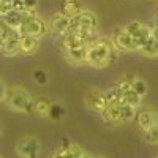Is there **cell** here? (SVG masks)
Segmentation results:
<instances>
[{
	"instance_id": "4316f807",
	"label": "cell",
	"mask_w": 158,
	"mask_h": 158,
	"mask_svg": "<svg viewBox=\"0 0 158 158\" xmlns=\"http://www.w3.org/2000/svg\"><path fill=\"white\" fill-rule=\"evenodd\" d=\"M25 2V8L27 10H36L38 6V0H24Z\"/></svg>"
},
{
	"instance_id": "d4e9b609",
	"label": "cell",
	"mask_w": 158,
	"mask_h": 158,
	"mask_svg": "<svg viewBox=\"0 0 158 158\" xmlns=\"http://www.w3.org/2000/svg\"><path fill=\"white\" fill-rule=\"evenodd\" d=\"M13 10V0H0V15L5 16Z\"/></svg>"
},
{
	"instance_id": "8992f818",
	"label": "cell",
	"mask_w": 158,
	"mask_h": 158,
	"mask_svg": "<svg viewBox=\"0 0 158 158\" xmlns=\"http://www.w3.org/2000/svg\"><path fill=\"white\" fill-rule=\"evenodd\" d=\"M16 153L21 158H38L40 155V141L35 136H24L16 142Z\"/></svg>"
},
{
	"instance_id": "2e32d148",
	"label": "cell",
	"mask_w": 158,
	"mask_h": 158,
	"mask_svg": "<svg viewBox=\"0 0 158 158\" xmlns=\"http://www.w3.org/2000/svg\"><path fill=\"white\" fill-rule=\"evenodd\" d=\"M3 19H5V22L10 25L11 29H18L19 30V27L22 25V21H24V15L21 11L11 10L10 13H6V15L3 16Z\"/></svg>"
},
{
	"instance_id": "3957f363",
	"label": "cell",
	"mask_w": 158,
	"mask_h": 158,
	"mask_svg": "<svg viewBox=\"0 0 158 158\" xmlns=\"http://www.w3.org/2000/svg\"><path fill=\"white\" fill-rule=\"evenodd\" d=\"M6 103L8 106L16 111V112H30L32 108V98L29 95V92L22 87H13L8 89L6 92Z\"/></svg>"
},
{
	"instance_id": "7402d4cb",
	"label": "cell",
	"mask_w": 158,
	"mask_h": 158,
	"mask_svg": "<svg viewBox=\"0 0 158 158\" xmlns=\"http://www.w3.org/2000/svg\"><path fill=\"white\" fill-rule=\"evenodd\" d=\"M104 94V98H106V103H120L122 101V95H120V90H118L117 85L108 89V90H104L103 92Z\"/></svg>"
},
{
	"instance_id": "8fae6325",
	"label": "cell",
	"mask_w": 158,
	"mask_h": 158,
	"mask_svg": "<svg viewBox=\"0 0 158 158\" xmlns=\"http://www.w3.org/2000/svg\"><path fill=\"white\" fill-rule=\"evenodd\" d=\"M122 103V101H120ZM120 103H109L104 112L101 114L104 122L109 123V125H118V123H123L122 122V108H120Z\"/></svg>"
},
{
	"instance_id": "83f0119b",
	"label": "cell",
	"mask_w": 158,
	"mask_h": 158,
	"mask_svg": "<svg viewBox=\"0 0 158 158\" xmlns=\"http://www.w3.org/2000/svg\"><path fill=\"white\" fill-rule=\"evenodd\" d=\"M6 92H8V89H6V85L0 81V101H3L5 98H6Z\"/></svg>"
},
{
	"instance_id": "1f68e13d",
	"label": "cell",
	"mask_w": 158,
	"mask_h": 158,
	"mask_svg": "<svg viewBox=\"0 0 158 158\" xmlns=\"http://www.w3.org/2000/svg\"><path fill=\"white\" fill-rule=\"evenodd\" d=\"M95 158H103V156H95Z\"/></svg>"
},
{
	"instance_id": "277c9868",
	"label": "cell",
	"mask_w": 158,
	"mask_h": 158,
	"mask_svg": "<svg viewBox=\"0 0 158 158\" xmlns=\"http://www.w3.org/2000/svg\"><path fill=\"white\" fill-rule=\"evenodd\" d=\"M125 29H127V32H128L131 36H133L135 43H136V46H138V51H139L144 44H146V43L149 41V38L152 36V29L149 27V25L139 22V21H131V22H128V24L125 25Z\"/></svg>"
},
{
	"instance_id": "7c38bea8",
	"label": "cell",
	"mask_w": 158,
	"mask_h": 158,
	"mask_svg": "<svg viewBox=\"0 0 158 158\" xmlns=\"http://www.w3.org/2000/svg\"><path fill=\"white\" fill-rule=\"evenodd\" d=\"M40 46V38L32 36V35H21V41H19V52L25 56H32L36 52Z\"/></svg>"
},
{
	"instance_id": "44dd1931",
	"label": "cell",
	"mask_w": 158,
	"mask_h": 158,
	"mask_svg": "<svg viewBox=\"0 0 158 158\" xmlns=\"http://www.w3.org/2000/svg\"><path fill=\"white\" fill-rule=\"evenodd\" d=\"M131 87H133V90L136 92V94L141 97V98H144L147 95V84H146V81L144 79H141V77H133L131 79Z\"/></svg>"
},
{
	"instance_id": "484cf974",
	"label": "cell",
	"mask_w": 158,
	"mask_h": 158,
	"mask_svg": "<svg viewBox=\"0 0 158 158\" xmlns=\"http://www.w3.org/2000/svg\"><path fill=\"white\" fill-rule=\"evenodd\" d=\"M13 10L24 13L25 10H27V8H25V2H24V0H13Z\"/></svg>"
},
{
	"instance_id": "7a4b0ae2",
	"label": "cell",
	"mask_w": 158,
	"mask_h": 158,
	"mask_svg": "<svg viewBox=\"0 0 158 158\" xmlns=\"http://www.w3.org/2000/svg\"><path fill=\"white\" fill-rule=\"evenodd\" d=\"M22 15H24V21L19 27L21 35H32L36 38H43L48 33L49 25L41 18H38L35 10H25Z\"/></svg>"
},
{
	"instance_id": "4fadbf2b",
	"label": "cell",
	"mask_w": 158,
	"mask_h": 158,
	"mask_svg": "<svg viewBox=\"0 0 158 158\" xmlns=\"http://www.w3.org/2000/svg\"><path fill=\"white\" fill-rule=\"evenodd\" d=\"M49 109H51V103L46 98H40L36 101H32L30 112L40 118H49Z\"/></svg>"
},
{
	"instance_id": "ba28073f",
	"label": "cell",
	"mask_w": 158,
	"mask_h": 158,
	"mask_svg": "<svg viewBox=\"0 0 158 158\" xmlns=\"http://www.w3.org/2000/svg\"><path fill=\"white\" fill-rule=\"evenodd\" d=\"M49 29L56 35L65 36L70 30V16L63 15V13H56L49 21Z\"/></svg>"
},
{
	"instance_id": "d6986e66",
	"label": "cell",
	"mask_w": 158,
	"mask_h": 158,
	"mask_svg": "<svg viewBox=\"0 0 158 158\" xmlns=\"http://www.w3.org/2000/svg\"><path fill=\"white\" fill-rule=\"evenodd\" d=\"M65 115H67V109H65L62 104H51V109H49V118L54 122H60L65 118Z\"/></svg>"
},
{
	"instance_id": "6da1fadb",
	"label": "cell",
	"mask_w": 158,
	"mask_h": 158,
	"mask_svg": "<svg viewBox=\"0 0 158 158\" xmlns=\"http://www.w3.org/2000/svg\"><path fill=\"white\" fill-rule=\"evenodd\" d=\"M117 49L112 44V40L108 38H97L94 43L87 46V59L85 63H89L94 68H104L114 60H117Z\"/></svg>"
},
{
	"instance_id": "d6a6232c",
	"label": "cell",
	"mask_w": 158,
	"mask_h": 158,
	"mask_svg": "<svg viewBox=\"0 0 158 158\" xmlns=\"http://www.w3.org/2000/svg\"><path fill=\"white\" fill-rule=\"evenodd\" d=\"M156 158H158V156H156Z\"/></svg>"
},
{
	"instance_id": "52a82bcc",
	"label": "cell",
	"mask_w": 158,
	"mask_h": 158,
	"mask_svg": "<svg viewBox=\"0 0 158 158\" xmlns=\"http://www.w3.org/2000/svg\"><path fill=\"white\" fill-rule=\"evenodd\" d=\"M84 101L87 104V108L92 109L94 112H97V114H103L106 106H108L104 94L103 92H98V90H89L84 97Z\"/></svg>"
},
{
	"instance_id": "30bf717a",
	"label": "cell",
	"mask_w": 158,
	"mask_h": 158,
	"mask_svg": "<svg viewBox=\"0 0 158 158\" xmlns=\"http://www.w3.org/2000/svg\"><path fill=\"white\" fill-rule=\"evenodd\" d=\"M135 120L138 122V127L146 131V130H150L152 127L158 125V112L152 111V109H142L136 114V118Z\"/></svg>"
},
{
	"instance_id": "4dcf8cb0",
	"label": "cell",
	"mask_w": 158,
	"mask_h": 158,
	"mask_svg": "<svg viewBox=\"0 0 158 158\" xmlns=\"http://www.w3.org/2000/svg\"><path fill=\"white\" fill-rule=\"evenodd\" d=\"M0 135H2V125H0Z\"/></svg>"
},
{
	"instance_id": "9c48e42d",
	"label": "cell",
	"mask_w": 158,
	"mask_h": 158,
	"mask_svg": "<svg viewBox=\"0 0 158 158\" xmlns=\"http://www.w3.org/2000/svg\"><path fill=\"white\" fill-rule=\"evenodd\" d=\"M19 41H21V32L18 29H13L11 33L8 35V38L5 40V43H3L0 51H2L3 56H6V57L18 56V54H21L19 52Z\"/></svg>"
},
{
	"instance_id": "603a6c76",
	"label": "cell",
	"mask_w": 158,
	"mask_h": 158,
	"mask_svg": "<svg viewBox=\"0 0 158 158\" xmlns=\"http://www.w3.org/2000/svg\"><path fill=\"white\" fill-rule=\"evenodd\" d=\"M142 139L149 144H158V125L152 127L150 130L142 131Z\"/></svg>"
},
{
	"instance_id": "e0dca14e",
	"label": "cell",
	"mask_w": 158,
	"mask_h": 158,
	"mask_svg": "<svg viewBox=\"0 0 158 158\" xmlns=\"http://www.w3.org/2000/svg\"><path fill=\"white\" fill-rule=\"evenodd\" d=\"M82 11V6L79 3V0H63L62 3V13L67 16H74V15H79Z\"/></svg>"
},
{
	"instance_id": "9a60e30c",
	"label": "cell",
	"mask_w": 158,
	"mask_h": 158,
	"mask_svg": "<svg viewBox=\"0 0 158 158\" xmlns=\"http://www.w3.org/2000/svg\"><path fill=\"white\" fill-rule=\"evenodd\" d=\"M57 152H59L63 158H82L84 153H85L79 146H76V144H71V142H65Z\"/></svg>"
},
{
	"instance_id": "cb8c5ba5",
	"label": "cell",
	"mask_w": 158,
	"mask_h": 158,
	"mask_svg": "<svg viewBox=\"0 0 158 158\" xmlns=\"http://www.w3.org/2000/svg\"><path fill=\"white\" fill-rule=\"evenodd\" d=\"M33 79H35V82L40 84V85H46L48 84V73L44 70H35L33 71Z\"/></svg>"
},
{
	"instance_id": "ac0fdd59",
	"label": "cell",
	"mask_w": 158,
	"mask_h": 158,
	"mask_svg": "<svg viewBox=\"0 0 158 158\" xmlns=\"http://www.w3.org/2000/svg\"><path fill=\"white\" fill-rule=\"evenodd\" d=\"M139 51L142 52L144 56H147V57H158V38L150 36L149 41L144 44Z\"/></svg>"
},
{
	"instance_id": "5b68a950",
	"label": "cell",
	"mask_w": 158,
	"mask_h": 158,
	"mask_svg": "<svg viewBox=\"0 0 158 158\" xmlns=\"http://www.w3.org/2000/svg\"><path fill=\"white\" fill-rule=\"evenodd\" d=\"M112 44L118 52H131V51H138V46L135 43L133 36H131L125 27H117L112 33Z\"/></svg>"
},
{
	"instance_id": "5bb4252c",
	"label": "cell",
	"mask_w": 158,
	"mask_h": 158,
	"mask_svg": "<svg viewBox=\"0 0 158 158\" xmlns=\"http://www.w3.org/2000/svg\"><path fill=\"white\" fill-rule=\"evenodd\" d=\"M65 54H67V59L71 63H85L87 59V46H79V48H71V49H65Z\"/></svg>"
},
{
	"instance_id": "ffe728a7",
	"label": "cell",
	"mask_w": 158,
	"mask_h": 158,
	"mask_svg": "<svg viewBox=\"0 0 158 158\" xmlns=\"http://www.w3.org/2000/svg\"><path fill=\"white\" fill-rule=\"evenodd\" d=\"M120 108H122V122H131V120H135L136 118V109L135 106H131V104L128 103H120Z\"/></svg>"
},
{
	"instance_id": "f546056e",
	"label": "cell",
	"mask_w": 158,
	"mask_h": 158,
	"mask_svg": "<svg viewBox=\"0 0 158 158\" xmlns=\"http://www.w3.org/2000/svg\"><path fill=\"white\" fill-rule=\"evenodd\" d=\"M82 158H95V156H94V155H90V153H87V152H85Z\"/></svg>"
},
{
	"instance_id": "f1b7e54d",
	"label": "cell",
	"mask_w": 158,
	"mask_h": 158,
	"mask_svg": "<svg viewBox=\"0 0 158 158\" xmlns=\"http://www.w3.org/2000/svg\"><path fill=\"white\" fill-rule=\"evenodd\" d=\"M51 158H63V156H62V155H60V153H59V152L56 150V152H54V155H52Z\"/></svg>"
}]
</instances>
